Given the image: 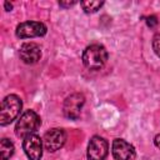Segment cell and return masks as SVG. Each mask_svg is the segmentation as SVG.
Instances as JSON below:
<instances>
[{
    "instance_id": "7a4b0ae2",
    "label": "cell",
    "mask_w": 160,
    "mask_h": 160,
    "mask_svg": "<svg viewBox=\"0 0 160 160\" xmlns=\"http://www.w3.org/2000/svg\"><path fill=\"white\" fill-rule=\"evenodd\" d=\"M22 109V101L21 99L15 95L10 94L4 98L1 101V108H0V125L5 126L12 122L20 114Z\"/></svg>"
},
{
    "instance_id": "ba28073f",
    "label": "cell",
    "mask_w": 160,
    "mask_h": 160,
    "mask_svg": "<svg viewBox=\"0 0 160 160\" xmlns=\"http://www.w3.org/2000/svg\"><path fill=\"white\" fill-rule=\"evenodd\" d=\"M65 141H66V132L59 128L50 129L49 131L45 132V135L42 138L44 148L49 152H54V151L61 149L64 146Z\"/></svg>"
},
{
    "instance_id": "5bb4252c",
    "label": "cell",
    "mask_w": 160,
    "mask_h": 160,
    "mask_svg": "<svg viewBox=\"0 0 160 160\" xmlns=\"http://www.w3.org/2000/svg\"><path fill=\"white\" fill-rule=\"evenodd\" d=\"M146 25L150 26V28H155L158 25V19L155 15H150L146 18Z\"/></svg>"
},
{
    "instance_id": "8992f818",
    "label": "cell",
    "mask_w": 160,
    "mask_h": 160,
    "mask_svg": "<svg viewBox=\"0 0 160 160\" xmlns=\"http://www.w3.org/2000/svg\"><path fill=\"white\" fill-rule=\"evenodd\" d=\"M42 145H44L42 140L35 132L26 135L22 140V149L29 160H41Z\"/></svg>"
},
{
    "instance_id": "52a82bcc",
    "label": "cell",
    "mask_w": 160,
    "mask_h": 160,
    "mask_svg": "<svg viewBox=\"0 0 160 160\" xmlns=\"http://www.w3.org/2000/svg\"><path fill=\"white\" fill-rule=\"evenodd\" d=\"M109 152V144L101 136H92L88 144V160H105Z\"/></svg>"
},
{
    "instance_id": "8fae6325",
    "label": "cell",
    "mask_w": 160,
    "mask_h": 160,
    "mask_svg": "<svg viewBox=\"0 0 160 160\" xmlns=\"http://www.w3.org/2000/svg\"><path fill=\"white\" fill-rule=\"evenodd\" d=\"M14 151H15V146H14V144H12L9 139H6V138L1 139V141H0V154H1V160H9V159L14 155Z\"/></svg>"
},
{
    "instance_id": "9c48e42d",
    "label": "cell",
    "mask_w": 160,
    "mask_h": 160,
    "mask_svg": "<svg viewBox=\"0 0 160 160\" xmlns=\"http://www.w3.org/2000/svg\"><path fill=\"white\" fill-rule=\"evenodd\" d=\"M111 152L115 160H134L136 155L135 148L130 142L119 138L112 141Z\"/></svg>"
},
{
    "instance_id": "3957f363",
    "label": "cell",
    "mask_w": 160,
    "mask_h": 160,
    "mask_svg": "<svg viewBox=\"0 0 160 160\" xmlns=\"http://www.w3.org/2000/svg\"><path fill=\"white\" fill-rule=\"evenodd\" d=\"M41 125L40 116L34 110H26L18 119L15 125V135L18 138H25L26 135L34 134Z\"/></svg>"
},
{
    "instance_id": "2e32d148",
    "label": "cell",
    "mask_w": 160,
    "mask_h": 160,
    "mask_svg": "<svg viewBox=\"0 0 160 160\" xmlns=\"http://www.w3.org/2000/svg\"><path fill=\"white\" fill-rule=\"evenodd\" d=\"M154 144H155V146H156L158 149H160V134H158V135L155 136V139H154Z\"/></svg>"
},
{
    "instance_id": "e0dca14e",
    "label": "cell",
    "mask_w": 160,
    "mask_h": 160,
    "mask_svg": "<svg viewBox=\"0 0 160 160\" xmlns=\"http://www.w3.org/2000/svg\"><path fill=\"white\" fill-rule=\"evenodd\" d=\"M4 6H5V10L6 11H11L12 10V4H10L9 1H5L4 2Z\"/></svg>"
},
{
    "instance_id": "277c9868",
    "label": "cell",
    "mask_w": 160,
    "mask_h": 160,
    "mask_svg": "<svg viewBox=\"0 0 160 160\" xmlns=\"http://www.w3.org/2000/svg\"><path fill=\"white\" fill-rule=\"evenodd\" d=\"M85 104V96L81 92H74L69 95L62 105L64 115L70 120H78L81 115V109Z\"/></svg>"
},
{
    "instance_id": "4fadbf2b",
    "label": "cell",
    "mask_w": 160,
    "mask_h": 160,
    "mask_svg": "<svg viewBox=\"0 0 160 160\" xmlns=\"http://www.w3.org/2000/svg\"><path fill=\"white\" fill-rule=\"evenodd\" d=\"M152 49L154 52L160 58V34H156L152 38Z\"/></svg>"
},
{
    "instance_id": "7c38bea8",
    "label": "cell",
    "mask_w": 160,
    "mask_h": 160,
    "mask_svg": "<svg viewBox=\"0 0 160 160\" xmlns=\"http://www.w3.org/2000/svg\"><path fill=\"white\" fill-rule=\"evenodd\" d=\"M80 5L86 14H92V12H96L104 5V1H90L89 0V1H81Z\"/></svg>"
},
{
    "instance_id": "9a60e30c",
    "label": "cell",
    "mask_w": 160,
    "mask_h": 160,
    "mask_svg": "<svg viewBox=\"0 0 160 160\" xmlns=\"http://www.w3.org/2000/svg\"><path fill=\"white\" fill-rule=\"evenodd\" d=\"M75 4H76V1H59V5H60L61 8H64V9L70 8V6L75 5Z\"/></svg>"
},
{
    "instance_id": "5b68a950",
    "label": "cell",
    "mask_w": 160,
    "mask_h": 160,
    "mask_svg": "<svg viewBox=\"0 0 160 160\" xmlns=\"http://www.w3.org/2000/svg\"><path fill=\"white\" fill-rule=\"evenodd\" d=\"M48 29L45 24L40 21H25L16 26V36L19 39H29V38H38L44 36Z\"/></svg>"
},
{
    "instance_id": "30bf717a",
    "label": "cell",
    "mask_w": 160,
    "mask_h": 160,
    "mask_svg": "<svg viewBox=\"0 0 160 160\" xmlns=\"http://www.w3.org/2000/svg\"><path fill=\"white\" fill-rule=\"evenodd\" d=\"M19 55L20 59L28 64V65H32L36 64L40 58H41V49L36 42H24L20 46L19 50Z\"/></svg>"
},
{
    "instance_id": "6da1fadb",
    "label": "cell",
    "mask_w": 160,
    "mask_h": 160,
    "mask_svg": "<svg viewBox=\"0 0 160 160\" xmlns=\"http://www.w3.org/2000/svg\"><path fill=\"white\" fill-rule=\"evenodd\" d=\"M108 61V51L100 44L89 45L82 52V62L90 70H100Z\"/></svg>"
}]
</instances>
